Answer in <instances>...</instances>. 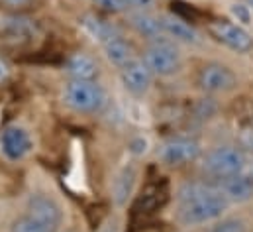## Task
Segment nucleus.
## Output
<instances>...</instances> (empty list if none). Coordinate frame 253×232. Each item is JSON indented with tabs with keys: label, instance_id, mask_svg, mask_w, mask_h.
Returning <instances> with one entry per match:
<instances>
[{
	"label": "nucleus",
	"instance_id": "1",
	"mask_svg": "<svg viewBox=\"0 0 253 232\" xmlns=\"http://www.w3.org/2000/svg\"><path fill=\"white\" fill-rule=\"evenodd\" d=\"M177 219L185 227L212 223L220 219L230 207V201L220 191V187L206 183H185L177 193Z\"/></svg>",
	"mask_w": 253,
	"mask_h": 232
},
{
	"label": "nucleus",
	"instance_id": "2",
	"mask_svg": "<svg viewBox=\"0 0 253 232\" xmlns=\"http://www.w3.org/2000/svg\"><path fill=\"white\" fill-rule=\"evenodd\" d=\"M63 101L71 111L79 115H96L106 107L108 95L96 81L69 79L63 89Z\"/></svg>",
	"mask_w": 253,
	"mask_h": 232
},
{
	"label": "nucleus",
	"instance_id": "3",
	"mask_svg": "<svg viewBox=\"0 0 253 232\" xmlns=\"http://www.w3.org/2000/svg\"><path fill=\"white\" fill-rule=\"evenodd\" d=\"M202 170L208 177L222 181L244 174L248 170V158L236 146H218L202 158Z\"/></svg>",
	"mask_w": 253,
	"mask_h": 232
},
{
	"label": "nucleus",
	"instance_id": "4",
	"mask_svg": "<svg viewBox=\"0 0 253 232\" xmlns=\"http://www.w3.org/2000/svg\"><path fill=\"white\" fill-rule=\"evenodd\" d=\"M143 61L157 77H173L183 67V56L171 38H157L143 52Z\"/></svg>",
	"mask_w": 253,
	"mask_h": 232
},
{
	"label": "nucleus",
	"instance_id": "5",
	"mask_svg": "<svg viewBox=\"0 0 253 232\" xmlns=\"http://www.w3.org/2000/svg\"><path fill=\"white\" fill-rule=\"evenodd\" d=\"M196 85L206 95H222V93H230L236 89L238 77L228 65L206 63L200 67L196 75Z\"/></svg>",
	"mask_w": 253,
	"mask_h": 232
},
{
	"label": "nucleus",
	"instance_id": "6",
	"mask_svg": "<svg viewBox=\"0 0 253 232\" xmlns=\"http://www.w3.org/2000/svg\"><path fill=\"white\" fill-rule=\"evenodd\" d=\"M157 158L165 166H185L200 158V144L190 136H175L161 144L157 150Z\"/></svg>",
	"mask_w": 253,
	"mask_h": 232
},
{
	"label": "nucleus",
	"instance_id": "7",
	"mask_svg": "<svg viewBox=\"0 0 253 232\" xmlns=\"http://www.w3.org/2000/svg\"><path fill=\"white\" fill-rule=\"evenodd\" d=\"M208 32L216 42L238 54H248L253 48L252 34L242 24H234L230 20H212L208 24Z\"/></svg>",
	"mask_w": 253,
	"mask_h": 232
},
{
	"label": "nucleus",
	"instance_id": "8",
	"mask_svg": "<svg viewBox=\"0 0 253 232\" xmlns=\"http://www.w3.org/2000/svg\"><path fill=\"white\" fill-rule=\"evenodd\" d=\"M30 219H34L36 223H40L42 227H45L49 232H57L61 223H63V211L57 205V201H53L47 195H32L28 199V213Z\"/></svg>",
	"mask_w": 253,
	"mask_h": 232
},
{
	"label": "nucleus",
	"instance_id": "9",
	"mask_svg": "<svg viewBox=\"0 0 253 232\" xmlns=\"http://www.w3.org/2000/svg\"><path fill=\"white\" fill-rule=\"evenodd\" d=\"M34 148L32 136L26 128L18 124H10L0 134V152L8 162H20L24 160Z\"/></svg>",
	"mask_w": 253,
	"mask_h": 232
},
{
	"label": "nucleus",
	"instance_id": "10",
	"mask_svg": "<svg viewBox=\"0 0 253 232\" xmlns=\"http://www.w3.org/2000/svg\"><path fill=\"white\" fill-rule=\"evenodd\" d=\"M120 79L129 95L143 97L151 87L153 73L149 71V67L145 65L143 59H133L131 63H127L126 67L120 69Z\"/></svg>",
	"mask_w": 253,
	"mask_h": 232
},
{
	"label": "nucleus",
	"instance_id": "11",
	"mask_svg": "<svg viewBox=\"0 0 253 232\" xmlns=\"http://www.w3.org/2000/svg\"><path fill=\"white\" fill-rule=\"evenodd\" d=\"M161 28H163V36L171 38L173 42H185V44H198L200 42L198 32L187 20H183L175 14H163L161 16Z\"/></svg>",
	"mask_w": 253,
	"mask_h": 232
},
{
	"label": "nucleus",
	"instance_id": "12",
	"mask_svg": "<svg viewBox=\"0 0 253 232\" xmlns=\"http://www.w3.org/2000/svg\"><path fill=\"white\" fill-rule=\"evenodd\" d=\"M220 191L226 195L230 203H246L253 199V177L240 174L220 181Z\"/></svg>",
	"mask_w": 253,
	"mask_h": 232
},
{
	"label": "nucleus",
	"instance_id": "13",
	"mask_svg": "<svg viewBox=\"0 0 253 232\" xmlns=\"http://www.w3.org/2000/svg\"><path fill=\"white\" fill-rule=\"evenodd\" d=\"M81 26H83L84 32H86L94 42H98L100 46H104V44L110 42L112 38L120 36L118 28H116L112 22H108V20L96 16V14H84V16L81 18Z\"/></svg>",
	"mask_w": 253,
	"mask_h": 232
},
{
	"label": "nucleus",
	"instance_id": "14",
	"mask_svg": "<svg viewBox=\"0 0 253 232\" xmlns=\"http://www.w3.org/2000/svg\"><path fill=\"white\" fill-rule=\"evenodd\" d=\"M65 73L69 75V79L75 81H96L98 77V65L96 61L86 56V54H75L67 59L65 63Z\"/></svg>",
	"mask_w": 253,
	"mask_h": 232
},
{
	"label": "nucleus",
	"instance_id": "15",
	"mask_svg": "<svg viewBox=\"0 0 253 232\" xmlns=\"http://www.w3.org/2000/svg\"><path fill=\"white\" fill-rule=\"evenodd\" d=\"M102 50H104V58L108 59V63L114 65V67H118V69L126 67L127 63H131L133 59H137L135 58V52H133V46L127 42L122 34L116 36V38H112L110 42H106L102 46Z\"/></svg>",
	"mask_w": 253,
	"mask_h": 232
},
{
	"label": "nucleus",
	"instance_id": "16",
	"mask_svg": "<svg viewBox=\"0 0 253 232\" xmlns=\"http://www.w3.org/2000/svg\"><path fill=\"white\" fill-rule=\"evenodd\" d=\"M129 24L131 28L147 38V40H157V38H165L163 36V28H161V16H153L151 12L145 10H137V12H129Z\"/></svg>",
	"mask_w": 253,
	"mask_h": 232
},
{
	"label": "nucleus",
	"instance_id": "17",
	"mask_svg": "<svg viewBox=\"0 0 253 232\" xmlns=\"http://www.w3.org/2000/svg\"><path fill=\"white\" fill-rule=\"evenodd\" d=\"M0 30L4 32V36L16 44H22V42H28L36 36V24L24 16H12V18H6L2 20L0 24Z\"/></svg>",
	"mask_w": 253,
	"mask_h": 232
},
{
	"label": "nucleus",
	"instance_id": "18",
	"mask_svg": "<svg viewBox=\"0 0 253 232\" xmlns=\"http://www.w3.org/2000/svg\"><path fill=\"white\" fill-rule=\"evenodd\" d=\"M135 179H137V172L133 166H124L122 172L116 175L114 185H112V197L118 207H124L129 201V197L135 189Z\"/></svg>",
	"mask_w": 253,
	"mask_h": 232
},
{
	"label": "nucleus",
	"instance_id": "19",
	"mask_svg": "<svg viewBox=\"0 0 253 232\" xmlns=\"http://www.w3.org/2000/svg\"><path fill=\"white\" fill-rule=\"evenodd\" d=\"M206 232H248V223L244 219L232 217V219H224V221L216 223Z\"/></svg>",
	"mask_w": 253,
	"mask_h": 232
},
{
	"label": "nucleus",
	"instance_id": "20",
	"mask_svg": "<svg viewBox=\"0 0 253 232\" xmlns=\"http://www.w3.org/2000/svg\"><path fill=\"white\" fill-rule=\"evenodd\" d=\"M94 4L98 6V10L106 14H129L131 12L129 0H94Z\"/></svg>",
	"mask_w": 253,
	"mask_h": 232
},
{
	"label": "nucleus",
	"instance_id": "21",
	"mask_svg": "<svg viewBox=\"0 0 253 232\" xmlns=\"http://www.w3.org/2000/svg\"><path fill=\"white\" fill-rule=\"evenodd\" d=\"M10 232H49V231L26 215V217H22V219L14 221V225H12Z\"/></svg>",
	"mask_w": 253,
	"mask_h": 232
},
{
	"label": "nucleus",
	"instance_id": "22",
	"mask_svg": "<svg viewBox=\"0 0 253 232\" xmlns=\"http://www.w3.org/2000/svg\"><path fill=\"white\" fill-rule=\"evenodd\" d=\"M232 14L244 26H248L250 20H252V8L248 4H232Z\"/></svg>",
	"mask_w": 253,
	"mask_h": 232
},
{
	"label": "nucleus",
	"instance_id": "23",
	"mask_svg": "<svg viewBox=\"0 0 253 232\" xmlns=\"http://www.w3.org/2000/svg\"><path fill=\"white\" fill-rule=\"evenodd\" d=\"M129 152H131L133 156H143V154L147 152V140L141 138V136L133 138V140L129 142Z\"/></svg>",
	"mask_w": 253,
	"mask_h": 232
},
{
	"label": "nucleus",
	"instance_id": "24",
	"mask_svg": "<svg viewBox=\"0 0 253 232\" xmlns=\"http://www.w3.org/2000/svg\"><path fill=\"white\" fill-rule=\"evenodd\" d=\"M8 65H6V61L0 58V83H4L6 81V77H8Z\"/></svg>",
	"mask_w": 253,
	"mask_h": 232
},
{
	"label": "nucleus",
	"instance_id": "25",
	"mask_svg": "<svg viewBox=\"0 0 253 232\" xmlns=\"http://www.w3.org/2000/svg\"><path fill=\"white\" fill-rule=\"evenodd\" d=\"M246 4H248L250 8H253V0H246Z\"/></svg>",
	"mask_w": 253,
	"mask_h": 232
},
{
	"label": "nucleus",
	"instance_id": "26",
	"mask_svg": "<svg viewBox=\"0 0 253 232\" xmlns=\"http://www.w3.org/2000/svg\"><path fill=\"white\" fill-rule=\"evenodd\" d=\"M248 170H250V175L253 177V164H252V166H248Z\"/></svg>",
	"mask_w": 253,
	"mask_h": 232
}]
</instances>
